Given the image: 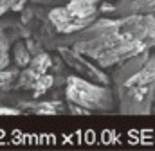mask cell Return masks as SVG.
Instances as JSON below:
<instances>
[{"label": "cell", "mask_w": 155, "mask_h": 151, "mask_svg": "<svg viewBox=\"0 0 155 151\" xmlns=\"http://www.w3.org/2000/svg\"><path fill=\"white\" fill-rule=\"evenodd\" d=\"M58 52H60L61 61L71 70H74L78 76L87 77V79L96 81V83H101V85H110L112 83V77L103 70V67H99L96 61H92L83 52L76 50L72 45H60Z\"/></svg>", "instance_id": "cell-4"}, {"label": "cell", "mask_w": 155, "mask_h": 151, "mask_svg": "<svg viewBox=\"0 0 155 151\" xmlns=\"http://www.w3.org/2000/svg\"><path fill=\"white\" fill-rule=\"evenodd\" d=\"M52 83H54V77L49 74H43L41 77H40L38 81L35 83V86H33V95L35 97H41L43 94H47L51 88H52Z\"/></svg>", "instance_id": "cell-13"}, {"label": "cell", "mask_w": 155, "mask_h": 151, "mask_svg": "<svg viewBox=\"0 0 155 151\" xmlns=\"http://www.w3.org/2000/svg\"><path fill=\"white\" fill-rule=\"evenodd\" d=\"M99 13H101V14H105V13H116V5L110 4L108 0H105V2L99 4Z\"/></svg>", "instance_id": "cell-16"}, {"label": "cell", "mask_w": 155, "mask_h": 151, "mask_svg": "<svg viewBox=\"0 0 155 151\" xmlns=\"http://www.w3.org/2000/svg\"><path fill=\"white\" fill-rule=\"evenodd\" d=\"M52 65H54V61H52L51 54H47L43 50L38 52V54H35L33 59H31V63L20 70V76L16 79V86L22 88V90H33L35 83L43 74H47Z\"/></svg>", "instance_id": "cell-6"}, {"label": "cell", "mask_w": 155, "mask_h": 151, "mask_svg": "<svg viewBox=\"0 0 155 151\" xmlns=\"http://www.w3.org/2000/svg\"><path fill=\"white\" fill-rule=\"evenodd\" d=\"M61 43L72 45L103 69H112L155 47V14L97 18Z\"/></svg>", "instance_id": "cell-1"}, {"label": "cell", "mask_w": 155, "mask_h": 151, "mask_svg": "<svg viewBox=\"0 0 155 151\" xmlns=\"http://www.w3.org/2000/svg\"><path fill=\"white\" fill-rule=\"evenodd\" d=\"M9 49H11V43H7L5 40H0V70L9 67V61H11Z\"/></svg>", "instance_id": "cell-15"}, {"label": "cell", "mask_w": 155, "mask_h": 151, "mask_svg": "<svg viewBox=\"0 0 155 151\" xmlns=\"http://www.w3.org/2000/svg\"><path fill=\"white\" fill-rule=\"evenodd\" d=\"M148 56H150V50H144V52H141V54H137V56H134V58H128L126 61L116 65V67H114V72L110 76V77H112V83H114L116 86L126 85L134 76L141 70V67L144 65V61L148 59Z\"/></svg>", "instance_id": "cell-7"}, {"label": "cell", "mask_w": 155, "mask_h": 151, "mask_svg": "<svg viewBox=\"0 0 155 151\" xmlns=\"http://www.w3.org/2000/svg\"><path fill=\"white\" fill-rule=\"evenodd\" d=\"M20 108H13V106H0V115H20Z\"/></svg>", "instance_id": "cell-17"}, {"label": "cell", "mask_w": 155, "mask_h": 151, "mask_svg": "<svg viewBox=\"0 0 155 151\" xmlns=\"http://www.w3.org/2000/svg\"><path fill=\"white\" fill-rule=\"evenodd\" d=\"M63 2L67 4V2H71V0H63ZM96 2H99V4H101V2H105V0H96Z\"/></svg>", "instance_id": "cell-19"}, {"label": "cell", "mask_w": 155, "mask_h": 151, "mask_svg": "<svg viewBox=\"0 0 155 151\" xmlns=\"http://www.w3.org/2000/svg\"><path fill=\"white\" fill-rule=\"evenodd\" d=\"M116 14H155V0H119Z\"/></svg>", "instance_id": "cell-8"}, {"label": "cell", "mask_w": 155, "mask_h": 151, "mask_svg": "<svg viewBox=\"0 0 155 151\" xmlns=\"http://www.w3.org/2000/svg\"><path fill=\"white\" fill-rule=\"evenodd\" d=\"M20 110H27L35 115H56L65 112V106L60 101H31V103L20 101Z\"/></svg>", "instance_id": "cell-9"}, {"label": "cell", "mask_w": 155, "mask_h": 151, "mask_svg": "<svg viewBox=\"0 0 155 151\" xmlns=\"http://www.w3.org/2000/svg\"><path fill=\"white\" fill-rule=\"evenodd\" d=\"M18 76H20V70H16V69H4V70H0V92L11 90L13 86H16Z\"/></svg>", "instance_id": "cell-12"}, {"label": "cell", "mask_w": 155, "mask_h": 151, "mask_svg": "<svg viewBox=\"0 0 155 151\" xmlns=\"http://www.w3.org/2000/svg\"><path fill=\"white\" fill-rule=\"evenodd\" d=\"M11 56H13L15 65L20 67V69H24V67H27V65L31 63V59H33L35 54L31 52L27 41H24V40H16L15 45H13V54H11Z\"/></svg>", "instance_id": "cell-11"}, {"label": "cell", "mask_w": 155, "mask_h": 151, "mask_svg": "<svg viewBox=\"0 0 155 151\" xmlns=\"http://www.w3.org/2000/svg\"><path fill=\"white\" fill-rule=\"evenodd\" d=\"M35 4H41V5H61L65 4L63 0H33Z\"/></svg>", "instance_id": "cell-18"}, {"label": "cell", "mask_w": 155, "mask_h": 151, "mask_svg": "<svg viewBox=\"0 0 155 151\" xmlns=\"http://www.w3.org/2000/svg\"><path fill=\"white\" fill-rule=\"evenodd\" d=\"M29 0H0V18L9 11H22Z\"/></svg>", "instance_id": "cell-14"}, {"label": "cell", "mask_w": 155, "mask_h": 151, "mask_svg": "<svg viewBox=\"0 0 155 151\" xmlns=\"http://www.w3.org/2000/svg\"><path fill=\"white\" fill-rule=\"evenodd\" d=\"M155 83V52H150L148 59L141 67V70L134 76L126 85H148Z\"/></svg>", "instance_id": "cell-10"}, {"label": "cell", "mask_w": 155, "mask_h": 151, "mask_svg": "<svg viewBox=\"0 0 155 151\" xmlns=\"http://www.w3.org/2000/svg\"><path fill=\"white\" fill-rule=\"evenodd\" d=\"M47 20L49 24L52 25V29L60 34H76L79 31H83L85 27H88L92 22L76 14L72 9L67 7V4H61V5H54L49 13H47Z\"/></svg>", "instance_id": "cell-5"}, {"label": "cell", "mask_w": 155, "mask_h": 151, "mask_svg": "<svg viewBox=\"0 0 155 151\" xmlns=\"http://www.w3.org/2000/svg\"><path fill=\"white\" fill-rule=\"evenodd\" d=\"M65 99L67 103L83 106L90 113H110L117 110V95L110 85H101L78 74L65 79Z\"/></svg>", "instance_id": "cell-2"}, {"label": "cell", "mask_w": 155, "mask_h": 151, "mask_svg": "<svg viewBox=\"0 0 155 151\" xmlns=\"http://www.w3.org/2000/svg\"><path fill=\"white\" fill-rule=\"evenodd\" d=\"M117 112L121 115H150L155 106V83L116 86Z\"/></svg>", "instance_id": "cell-3"}]
</instances>
